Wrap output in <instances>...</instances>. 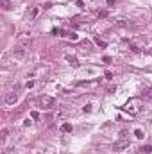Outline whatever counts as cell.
I'll return each mask as SVG.
<instances>
[{
  "label": "cell",
  "mask_w": 152,
  "mask_h": 154,
  "mask_svg": "<svg viewBox=\"0 0 152 154\" xmlns=\"http://www.w3.org/2000/svg\"><path fill=\"white\" fill-rule=\"evenodd\" d=\"M122 109H124L125 113H129V115H138L140 111H141V101L140 99H129L127 101V104L122 107Z\"/></svg>",
  "instance_id": "obj_1"
},
{
  "label": "cell",
  "mask_w": 152,
  "mask_h": 154,
  "mask_svg": "<svg viewBox=\"0 0 152 154\" xmlns=\"http://www.w3.org/2000/svg\"><path fill=\"white\" fill-rule=\"evenodd\" d=\"M52 106H54V99L52 97L43 95L38 99V107H41V109H52Z\"/></svg>",
  "instance_id": "obj_2"
},
{
  "label": "cell",
  "mask_w": 152,
  "mask_h": 154,
  "mask_svg": "<svg viewBox=\"0 0 152 154\" xmlns=\"http://www.w3.org/2000/svg\"><path fill=\"white\" fill-rule=\"evenodd\" d=\"M16 102H18V93H16V91H7V93H5V104L13 106Z\"/></svg>",
  "instance_id": "obj_3"
},
{
  "label": "cell",
  "mask_w": 152,
  "mask_h": 154,
  "mask_svg": "<svg viewBox=\"0 0 152 154\" xmlns=\"http://www.w3.org/2000/svg\"><path fill=\"white\" fill-rule=\"evenodd\" d=\"M129 147H131V142L129 140H120L113 145V151H124V149H129Z\"/></svg>",
  "instance_id": "obj_4"
},
{
  "label": "cell",
  "mask_w": 152,
  "mask_h": 154,
  "mask_svg": "<svg viewBox=\"0 0 152 154\" xmlns=\"http://www.w3.org/2000/svg\"><path fill=\"white\" fill-rule=\"evenodd\" d=\"M27 50H29V49H25L23 45H16V47L13 49V54H14V56H16V57H25Z\"/></svg>",
  "instance_id": "obj_5"
},
{
  "label": "cell",
  "mask_w": 152,
  "mask_h": 154,
  "mask_svg": "<svg viewBox=\"0 0 152 154\" xmlns=\"http://www.w3.org/2000/svg\"><path fill=\"white\" fill-rule=\"evenodd\" d=\"M65 59L68 61V63H70L72 66H79V61H77V57H75V56H70V54H66V56H65Z\"/></svg>",
  "instance_id": "obj_6"
},
{
  "label": "cell",
  "mask_w": 152,
  "mask_h": 154,
  "mask_svg": "<svg viewBox=\"0 0 152 154\" xmlns=\"http://www.w3.org/2000/svg\"><path fill=\"white\" fill-rule=\"evenodd\" d=\"M38 14H40V7H32V9H30V14H29V18L30 20H34Z\"/></svg>",
  "instance_id": "obj_7"
},
{
  "label": "cell",
  "mask_w": 152,
  "mask_h": 154,
  "mask_svg": "<svg viewBox=\"0 0 152 154\" xmlns=\"http://www.w3.org/2000/svg\"><path fill=\"white\" fill-rule=\"evenodd\" d=\"M95 43H97V45H98V47H100V49H106V47H108V41L100 40V38H95Z\"/></svg>",
  "instance_id": "obj_8"
},
{
  "label": "cell",
  "mask_w": 152,
  "mask_h": 154,
  "mask_svg": "<svg viewBox=\"0 0 152 154\" xmlns=\"http://www.w3.org/2000/svg\"><path fill=\"white\" fill-rule=\"evenodd\" d=\"M61 131H63V133H72V126L70 124H63L61 126Z\"/></svg>",
  "instance_id": "obj_9"
},
{
  "label": "cell",
  "mask_w": 152,
  "mask_h": 154,
  "mask_svg": "<svg viewBox=\"0 0 152 154\" xmlns=\"http://www.w3.org/2000/svg\"><path fill=\"white\" fill-rule=\"evenodd\" d=\"M134 134H136V138H140V140H141L143 136H145V133H143L141 129H136V131H134Z\"/></svg>",
  "instance_id": "obj_10"
},
{
  "label": "cell",
  "mask_w": 152,
  "mask_h": 154,
  "mask_svg": "<svg viewBox=\"0 0 152 154\" xmlns=\"http://www.w3.org/2000/svg\"><path fill=\"white\" fill-rule=\"evenodd\" d=\"M116 27H129V22H124V20H118V22H116Z\"/></svg>",
  "instance_id": "obj_11"
},
{
  "label": "cell",
  "mask_w": 152,
  "mask_h": 154,
  "mask_svg": "<svg viewBox=\"0 0 152 154\" xmlns=\"http://www.w3.org/2000/svg\"><path fill=\"white\" fill-rule=\"evenodd\" d=\"M143 99H149V101H152V90L145 91V95H143Z\"/></svg>",
  "instance_id": "obj_12"
},
{
  "label": "cell",
  "mask_w": 152,
  "mask_h": 154,
  "mask_svg": "<svg viewBox=\"0 0 152 154\" xmlns=\"http://www.w3.org/2000/svg\"><path fill=\"white\" fill-rule=\"evenodd\" d=\"M30 118L38 120V118H40V113H38V111H30Z\"/></svg>",
  "instance_id": "obj_13"
},
{
  "label": "cell",
  "mask_w": 152,
  "mask_h": 154,
  "mask_svg": "<svg viewBox=\"0 0 152 154\" xmlns=\"http://www.w3.org/2000/svg\"><path fill=\"white\" fill-rule=\"evenodd\" d=\"M127 134H129V133H127L125 129H124V131H120V138H122V140H125V138H127Z\"/></svg>",
  "instance_id": "obj_14"
},
{
  "label": "cell",
  "mask_w": 152,
  "mask_h": 154,
  "mask_svg": "<svg viewBox=\"0 0 152 154\" xmlns=\"http://www.w3.org/2000/svg\"><path fill=\"white\" fill-rule=\"evenodd\" d=\"M2 7L4 9H9V0H2Z\"/></svg>",
  "instance_id": "obj_15"
},
{
  "label": "cell",
  "mask_w": 152,
  "mask_h": 154,
  "mask_svg": "<svg viewBox=\"0 0 152 154\" xmlns=\"http://www.w3.org/2000/svg\"><path fill=\"white\" fill-rule=\"evenodd\" d=\"M75 5L81 7V9H84V2H82V0H77V2H75Z\"/></svg>",
  "instance_id": "obj_16"
},
{
  "label": "cell",
  "mask_w": 152,
  "mask_h": 154,
  "mask_svg": "<svg viewBox=\"0 0 152 154\" xmlns=\"http://www.w3.org/2000/svg\"><path fill=\"white\" fill-rule=\"evenodd\" d=\"M143 151H145V154H152V147H150V145H147V147H143Z\"/></svg>",
  "instance_id": "obj_17"
},
{
  "label": "cell",
  "mask_w": 152,
  "mask_h": 154,
  "mask_svg": "<svg viewBox=\"0 0 152 154\" xmlns=\"http://www.w3.org/2000/svg\"><path fill=\"white\" fill-rule=\"evenodd\" d=\"M106 16H108V11H100L98 13V18H106Z\"/></svg>",
  "instance_id": "obj_18"
},
{
  "label": "cell",
  "mask_w": 152,
  "mask_h": 154,
  "mask_svg": "<svg viewBox=\"0 0 152 154\" xmlns=\"http://www.w3.org/2000/svg\"><path fill=\"white\" fill-rule=\"evenodd\" d=\"M129 49H131L132 52H140V49H138V47H136V45H129Z\"/></svg>",
  "instance_id": "obj_19"
},
{
  "label": "cell",
  "mask_w": 152,
  "mask_h": 154,
  "mask_svg": "<svg viewBox=\"0 0 152 154\" xmlns=\"http://www.w3.org/2000/svg\"><path fill=\"white\" fill-rule=\"evenodd\" d=\"M7 138V129H2V142Z\"/></svg>",
  "instance_id": "obj_20"
},
{
  "label": "cell",
  "mask_w": 152,
  "mask_h": 154,
  "mask_svg": "<svg viewBox=\"0 0 152 154\" xmlns=\"http://www.w3.org/2000/svg\"><path fill=\"white\" fill-rule=\"evenodd\" d=\"M34 86V81H27V84H25V88H32Z\"/></svg>",
  "instance_id": "obj_21"
},
{
  "label": "cell",
  "mask_w": 152,
  "mask_h": 154,
  "mask_svg": "<svg viewBox=\"0 0 152 154\" xmlns=\"http://www.w3.org/2000/svg\"><path fill=\"white\" fill-rule=\"evenodd\" d=\"M82 111H84V113H89V111H91V106H89V104L84 106V109H82Z\"/></svg>",
  "instance_id": "obj_22"
},
{
  "label": "cell",
  "mask_w": 152,
  "mask_h": 154,
  "mask_svg": "<svg viewBox=\"0 0 152 154\" xmlns=\"http://www.w3.org/2000/svg\"><path fill=\"white\" fill-rule=\"evenodd\" d=\"M50 7H52V4H50V2H47V4H43V9H50Z\"/></svg>",
  "instance_id": "obj_23"
},
{
  "label": "cell",
  "mask_w": 152,
  "mask_h": 154,
  "mask_svg": "<svg viewBox=\"0 0 152 154\" xmlns=\"http://www.w3.org/2000/svg\"><path fill=\"white\" fill-rule=\"evenodd\" d=\"M106 79H113V74L111 72H106Z\"/></svg>",
  "instance_id": "obj_24"
},
{
  "label": "cell",
  "mask_w": 152,
  "mask_h": 154,
  "mask_svg": "<svg viewBox=\"0 0 152 154\" xmlns=\"http://www.w3.org/2000/svg\"><path fill=\"white\" fill-rule=\"evenodd\" d=\"M108 5H115V0H108Z\"/></svg>",
  "instance_id": "obj_25"
}]
</instances>
